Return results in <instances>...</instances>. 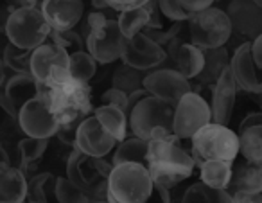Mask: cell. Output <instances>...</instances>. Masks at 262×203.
<instances>
[{"instance_id":"obj_32","label":"cell","mask_w":262,"mask_h":203,"mask_svg":"<svg viewBox=\"0 0 262 203\" xmlns=\"http://www.w3.org/2000/svg\"><path fill=\"white\" fill-rule=\"evenodd\" d=\"M54 196L59 203H92L95 201L86 191L77 187L67 176H59L54 180Z\"/></svg>"},{"instance_id":"obj_39","label":"cell","mask_w":262,"mask_h":203,"mask_svg":"<svg viewBox=\"0 0 262 203\" xmlns=\"http://www.w3.org/2000/svg\"><path fill=\"white\" fill-rule=\"evenodd\" d=\"M16 124H18V115L13 112L11 105L2 94L0 95V131H9Z\"/></svg>"},{"instance_id":"obj_5","label":"cell","mask_w":262,"mask_h":203,"mask_svg":"<svg viewBox=\"0 0 262 203\" xmlns=\"http://www.w3.org/2000/svg\"><path fill=\"white\" fill-rule=\"evenodd\" d=\"M49 99H51V110L59 124L83 120L95 110L92 105L90 85L74 79L72 76L49 88Z\"/></svg>"},{"instance_id":"obj_28","label":"cell","mask_w":262,"mask_h":203,"mask_svg":"<svg viewBox=\"0 0 262 203\" xmlns=\"http://www.w3.org/2000/svg\"><path fill=\"white\" fill-rule=\"evenodd\" d=\"M182 203H233V199L226 189H212L203 181H196L183 192Z\"/></svg>"},{"instance_id":"obj_29","label":"cell","mask_w":262,"mask_h":203,"mask_svg":"<svg viewBox=\"0 0 262 203\" xmlns=\"http://www.w3.org/2000/svg\"><path fill=\"white\" fill-rule=\"evenodd\" d=\"M147 72L139 69H133V67L126 65H119L113 72L112 77V88H117V90L124 92V94H133V92L144 88V77H146Z\"/></svg>"},{"instance_id":"obj_16","label":"cell","mask_w":262,"mask_h":203,"mask_svg":"<svg viewBox=\"0 0 262 203\" xmlns=\"http://www.w3.org/2000/svg\"><path fill=\"white\" fill-rule=\"evenodd\" d=\"M164 49L167 52V59L172 62V67H169V69L178 70L189 81L200 76V72L205 67V51L198 49L190 42H183L180 36L169 42Z\"/></svg>"},{"instance_id":"obj_21","label":"cell","mask_w":262,"mask_h":203,"mask_svg":"<svg viewBox=\"0 0 262 203\" xmlns=\"http://www.w3.org/2000/svg\"><path fill=\"white\" fill-rule=\"evenodd\" d=\"M45 88L47 87L38 83L31 74H15V76L6 83L4 97L8 99V103L11 105L13 112L18 115L22 106L26 105V103L33 101L34 97H38Z\"/></svg>"},{"instance_id":"obj_23","label":"cell","mask_w":262,"mask_h":203,"mask_svg":"<svg viewBox=\"0 0 262 203\" xmlns=\"http://www.w3.org/2000/svg\"><path fill=\"white\" fill-rule=\"evenodd\" d=\"M228 189H232V192H262V164H255L250 160L233 164Z\"/></svg>"},{"instance_id":"obj_38","label":"cell","mask_w":262,"mask_h":203,"mask_svg":"<svg viewBox=\"0 0 262 203\" xmlns=\"http://www.w3.org/2000/svg\"><path fill=\"white\" fill-rule=\"evenodd\" d=\"M158 8L164 13L165 18H169L171 22H187V20L192 16V13H189L182 6L180 0H157Z\"/></svg>"},{"instance_id":"obj_15","label":"cell","mask_w":262,"mask_h":203,"mask_svg":"<svg viewBox=\"0 0 262 203\" xmlns=\"http://www.w3.org/2000/svg\"><path fill=\"white\" fill-rule=\"evenodd\" d=\"M119 142L102 128V124L97 120V117L92 115L84 117L83 123L79 124L76 133V144L74 149L84 153L88 156H95V158H104L106 155L117 148Z\"/></svg>"},{"instance_id":"obj_45","label":"cell","mask_w":262,"mask_h":203,"mask_svg":"<svg viewBox=\"0 0 262 203\" xmlns=\"http://www.w3.org/2000/svg\"><path fill=\"white\" fill-rule=\"evenodd\" d=\"M146 203H171V192L164 185L155 184L153 194H151V198Z\"/></svg>"},{"instance_id":"obj_11","label":"cell","mask_w":262,"mask_h":203,"mask_svg":"<svg viewBox=\"0 0 262 203\" xmlns=\"http://www.w3.org/2000/svg\"><path fill=\"white\" fill-rule=\"evenodd\" d=\"M18 128L26 133V137L51 138L58 133L59 123L51 110L49 88H45L38 97L26 103L18 112Z\"/></svg>"},{"instance_id":"obj_4","label":"cell","mask_w":262,"mask_h":203,"mask_svg":"<svg viewBox=\"0 0 262 203\" xmlns=\"http://www.w3.org/2000/svg\"><path fill=\"white\" fill-rule=\"evenodd\" d=\"M172 117H174V105L162 101L155 95L144 97L127 113L131 133L147 142L174 133Z\"/></svg>"},{"instance_id":"obj_49","label":"cell","mask_w":262,"mask_h":203,"mask_svg":"<svg viewBox=\"0 0 262 203\" xmlns=\"http://www.w3.org/2000/svg\"><path fill=\"white\" fill-rule=\"evenodd\" d=\"M9 166H11V158H9L4 146L0 144V171L6 169V167H9Z\"/></svg>"},{"instance_id":"obj_37","label":"cell","mask_w":262,"mask_h":203,"mask_svg":"<svg viewBox=\"0 0 262 203\" xmlns=\"http://www.w3.org/2000/svg\"><path fill=\"white\" fill-rule=\"evenodd\" d=\"M49 38H51L52 42H56L58 45H61L69 54L79 52V51H86L83 34H79L74 29L72 31H52Z\"/></svg>"},{"instance_id":"obj_35","label":"cell","mask_w":262,"mask_h":203,"mask_svg":"<svg viewBox=\"0 0 262 203\" xmlns=\"http://www.w3.org/2000/svg\"><path fill=\"white\" fill-rule=\"evenodd\" d=\"M31 54L33 51L8 44L2 52V63L15 74H31Z\"/></svg>"},{"instance_id":"obj_12","label":"cell","mask_w":262,"mask_h":203,"mask_svg":"<svg viewBox=\"0 0 262 203\" xmlns=\"http://www.w3.org/2000/svg\"><path fill=\"white\" fill-rule=\"evenodd\" d=\"M120 59L133 69L147 72V70L160 69L167 62V52L160 44L151 40L147 34L139 33L131 38H124Z\"/></svg>"},{"instance_id":"obj_22","label":"cell","mask_w":262,"mask_h":203,"mask_svg":"<svg viewBox=\"0 0 262 203\" xmlns=\"http://www.w3.org/2000/svg\"><path fill=\"white\" fill-rule=\"evenodd\" d=\"M26 173L20 167H6L0 171V203H26L27 198Z\"/></svg>"},{"instance_id":"obj_47","label":"cell","mask_w":262,"mask_h":203,"mask_svg":"<svg viewBox=\"0 0 262 203\" xmlns=\"http://www.w3.org/2000/svg\"><path fill=\"white\" fill-rule=\"evenodd\" d=\"M251 56H253V62L257 65V69L262 72V34L251 42Z\"/></svg>"},{"instance_id":"obj_27","label":"cell","mask_w":262,"mask_h":203,"mask_svg":"<svg viewBox=\"0 0 262 203\" xmlns=\"http://www.w3.org/2000/svg\"><path fill=\"white\" fill-rule=\"evenodd\" d=\"M142 164L147 167V140L140 137H127L122 142H119L113 153V162L112 166H119V164Z\"/></svg>"},{"instance_id":"obj_24","label":"cell","mask_w":262,"mask_h":203,"mask_svg":"<svg viewBox=\"0 0 262 203\" xmlns=\"http://www.w3.org/2000/svg\"><path fill=\"white\" fill-rule=\"evenodd\" d=\"M94 115L97 117V120L102 124V128H104L117 142H122L124 138H127L129 119H127V113L124 112V110L115 108V106L101 105L94 110Z\"/></svg>"},{"instance_id":"obj_26","label":"cell","mask_w":262,"mask_h":203,"mask_svg":"<svg viewBox=\"0 0 262 203\" xmlns=\"http://www.w3.org/2000/svg\"><path fill=\"white\" fill-rule=\"evenodd\" d=\"M200 181L212 189H228L232 180V162L226 160H203L200 164Z\"/></svg>"},{"instance_id":"obj_50","label":"cell","mask_w":262,"mask_h":203,"mask_svg":"<svg viewBox=\"0 0 262 203\" xmlns=\"http://www.w3.org/2000/svg\"><path fill=\"white\" fill-rule=\"evenodd\" d=\"M4 83H6V67L2 63V58H0V88L4 87Z\"/></svg>"},{"instance_id":"obj_36","label":"cell","mask_w":262,"mask_h":203,"mask_svg":"<svg viewBox=\"0 0 262 203\" xmlns=\"http://www.w3.org/2000/svg\"><path fill=\"white\" fill-rule=\"evenodd\" d=\"M54 180L56 178L51 173H41L31 178L26 203H49V191L54 189Z\"/></svg>"},{"instance_id":"obj_10","label":"cell","mask_w":262,"mask_h":203,"mask_svg":"<svg viewBox=\"0 0 262 203\" xmlns=\"http://www.w3.org/2000/svg\"><path fill=\"white\" fill-rule=\"evenodd\" d=\"M212 123L210 103L198 92L185 94L174 106L172 117V131L182 140H190L196 131Z\"/></svg>"},{"instance_id":"obj_48","label":"cell","mask_w":262,"mask_h":203,"mask_svg":"<svg viewBox=\"0 0 262 203\" xmlns=\"http://www.w3.org/2000/svg\"><path fill=\"white\" fill-rule=\"evenodd\" d=\"M262 124V112H253V113H248L239 124V131L246 130V128H251V126H258Z\"/></svg>"},{"instance_id":"obj_3","label":"cell","mask_w":262,"mask_h":203,"mask_svg":"<svg viewBox=\"0 0 262 203\" xmlns=\"http://www.w3.org/2000/svg\"><path fill=\"white\" fill-rule=\"evenodd\" d=\"M155 181L142 164H119L108 176L106 199L110 203H146L151 198Z\"/></svg>"},{"instance_id":"obj_20","label":"cell","mask_w":262,"mask_h":203,"mask_svg":"<svg viewBox=\"0 0 262 203\" xmlns=\"http://www.w3.org/2000/svg\"><path fill=\"white\" fill-rule=\"evenodd\" d=\"M56 67H67L69 69V52L49 38L40 47L34 49L33 54H31V76L38 83L45 85L49 74Z\"/></svg>"},{"instance_id":"obj_40","label":"cell","mask_w":262,"mask_h":203,"mask_svg":"<svg viewBox=\"0 0 262 203\" xmlns=\"http://www.w3.org/2000/svg\"><path fill=\"white\" fill-rule=\"evenodd\" d=\"M101 105L115 106V108H120L127 113V94L117 90V88H110L101 95Z\"/></svg>"},{"instance_id":"obj_25","label":"cell","mask_w":262,"mask_h":203,"mask_svg":"<svg viewBox=\"0 0 262 203\" xmlns=\"http://www.w3.org/2000/svg\"><path fill=\"white\" fill-rule=\"evenodd\" d=\"M228 67H230V56L226 47L205 51V67L200 72V76L196 77L198 83L205 85V87H212L214 83H217V79L223 76V72Z\"/></svg>"},{"instance_id":"obj_9","label":"cell","mask_w":262,"mask_h":203,"mask_svg":"<svg viewBox=\"0 0 262 203\" xmlns=\"http://www.w3.org/2000/svg\"><path fill=\"white\" fill-rule=\"evenodd\" d=\"M4 31L9 44L27 51H34L36 47H40L43 42L49 40L52 33L40 8H26L11 13L6 20Z\"/></svg>"},{"instance_id":"obj_33","label":"cell","mask_w":262,"mask_h":203,"mask_svg":"<svg viewBox=\"0 0 262 203\" xmlns=\"http://www.w3.org/2000/svg\"><path fill=\"white\" fill-rule=\"evenodd\" d=\"M69 70L74 79L88 83L97 72V62L86 51L72 52V54H69Z\"/></svg>"},{"instance_id":"obj_17","label":"cell","mask_w":262,"mask_h":203,"mask_svg":"<svg viewBox=\"0 0 262 203\" xmlns=\"http://www.w3.org/2000/svg\"><path fill=\"white\" fill-rule=\"evenodd\" d=\"M230 70L237 88L248 94H262V72L257 69L251 56V44L244 42L235 49L230 59Z\"/></svg>"},{"instance_id":"obj_14","label":"cell","mask_w":262,"mask_h":203,"mask_svg":"<svg viewBox=\"0 0 262 203\" xmlns=\"http://www.w3.org/2000/svg\"><path fill=\"white\" fill-rule=\"evenodd\" d=\"M226 15L232 24V36L239 38L241 44H251L262 34V9L253 0H232Z\"/></svg>"},{"instance_id":"obj_8","label":"cell","mask_w":262,"mask_h":203,"mask_svg":"<svg viewBox=\"0 0 262 203\" xmlns=\"http://www.w3.org/2000/svg\"><path fill=\"white\" fill-rule=\"evenodd\" d=\"M190 44L201 51L225 47L232 38V24L226 11L217 8H207L198 11L189 20Z\"/></svg>"},{"instance_id":"obj_31","label":"cell","mask_w":262,"mask_h":203,"mask_svg":"<svg viewBox=\"0 0 262 203\" xmlns=\"http://www.w3.org/2000/svg\"><path fill=\"white\" fill-rule=\"evenodd\" d=\"M117 24H119V29L124 38L135 36V34L142 33L147 27V24H149V9L146 6H142V8L127 9V11L119 13Z\"/></svg>"},{"instance_id":"obj_2","label":"cell","mask_w":262,"mask_h":203,"mask_svg":"<svg viewBox=\"0 0 262 203\" xmlns=\"http://www.w3.org/2000/svg\"><path fill=\"white\" fill-rule=\"evenodd\" d=\"M83 38L86 52L97 63L108 65L120 59L124 36L117 18H110L102 11L90 13L83 24Z\"/></svg>"},{"instance_id":"obj_6","label":"cell","mask_w":262,"mask_h":203,"mask_svg":"<svg viewBox=\"0 0 262 203\" xmlns=\"http://www.w3.org/2000/svg\"><path fill=\"white\" fill-rule=\"evenodd\" d=\"M190 153L196 166L203 160H226L233 164L239 155V135L228 126L208 123L190 138Z\"/></svg>"},{"instance_id":"obj_1","label":"cell","mask_w":262,"mask_h":203,"mask_svg":"<svg viewBox=\"0 0 262 203\" xmlns=\"http://www.w3.org/2000/svg\"><path fill=\"white\" fill-rule=\"evenodd\" d=\"M147 169L155 184L171 189L192 176L196 162L174 133L147 142Z\"/></svg>"},{"instance_id":"obj_7","label":"cell","mask_w":262,"mask_h":203,"mask_svg":"<svg viewBox=\"0 0 262 203\" xmlns=\"http://www.w3.org/2000/svg\"><path fill=\"white\" fill-rule=\"evenodd\" d=\"M112 167V164H108L104 158L88 156L74 149L67 160V178L86 191L94 199H106Z\"/></svg>"},{"instance_id":"obj_53","label":"cell","mask_w":262,"mask_h":203,"mask_svg":"<svg viewBox=\"0 0 262 203\" xmlns=\"http://www.w3.org/2000/svg\"><path fill=\"white\" fill-rule=\"evenodd\" d=\"M253 2H255V4H257V6H258V8H260V9H262V0H253Z\"/></svg>"},{"instance_id":"obj_13","label":"cell","mask_w":262,"mask_h":203,"mask_svg":"<svg viewBox=\"0 0 262 203\" xmlns=\"http://www.w3.org/2000/svg\"><path fill=\"white\" fill-rule=\"evenodd\" d=\"M144 88L149 92V95H155V97L171 103L174 106L183 95L192 92L190 81L183 77L178 70L169 69V67L149 70L144 77Z\"/></svg>"},{"instance_id":"obj_46","label":"cell","mask_w":262,"mask_h":203,"mask_svg":"<svg viewBox=\"0 0 262 203\" xmlns=\"http://www.w3.org/2000/svg\"><path fill=\"white\" fill-rule=\"evenodd\" d=\"M182 2V6L187 9L189 13H198V11H203V9L207 8H212V4H214L215 0H180Z\"/></svg>"},{"instance_id":"obj_19","label":"cell","mask_w":262,"mask_h":203,"mask_svg":"<svg viewBox=\"0 0 262 203\" xmlns=\"http://www.w3.org/2000/svg\"><path fill=\"white\" fill-rule=\"evenodd\" d=\"M237 83L232 76V70L228 69L223 72V76L210 87V110H212V123L228 126L232 120L233 108L237 99Z\"/></svg>"},{"instance_id":"obj_30","label":"cell","mask_w":262,"mask_h":203,"mask_svg":"<svg viewBox=\"0 0 262 203\" xmlns=\"http://www.w3.org/2000/svg\"><path fill=\"white\" fill-rule=\"evenodd\" d=\"M239 153L244 160L262 164V124L239 131Z\"/></svg>"},{"instance_id":"obj_34","label":"cell","mask_w":262,"mask_h":203,"mask_svg":"<svg viewBox=\"0 0 262 203\" xmlns=\"http://www.w3.org/2000/svg\"><path fill=\"white\" fill-rule=\"evenodd\" d=\"M47 151V138H34V137H26L18 142V153L22 166L20 169L26 171L31 169L34 164L40 162V158L43 156V153Z\"/></svg>"},{"instance_id":"obj_44","label":"cell","mask_w":262,"mask_h":203,"mask_svg":"<svg viewBox=\"0 0 262 203\" xmlns=\"http://www.w3.org/2000/svg\"><path fill=\"white\" fill-rule=\"evenodd\" d=\"M233 203H262V192H248V191H235L230 192Z\"/></svg>"},{"instance_id":"obj_42","label":"cell","mask_w":262,"mask_h":203,"mask_svg":"<svg viewBox=\"0 0 262 203\" xmlns=\"http://www.w3.org/2000/svg\"><path fill=\"white\" fill-rule=\"evenodd\" d=\"M2 2V8H0V15L4 13V18L8 20V16L11 13L18 11V9L26 8H38L40 6V0H0Z\"/></svg>"},{"instance_id":"obj_52","label":"cell","mask_w":262,"mask_h":203,"mask_svg":"<svg viewBox=\"0 0 262 203\" xmlns=\"http://www.w3.org/2000/svg\"><path fill=\"white\" fill-rule=\"evenodd\" d=\"M92 203H110L108 199H95V201H92Z\"/></svg>"},{"instance_id":"obj_41","label":"cell","mask_w":262,"mask_h":203,"mask_svg":"<svg viewBox=\"0 0 262 203\" xmlns=\"http://www.w3.org/2000/svg\"><path fill=\"white\" fill-rule=\"evenodd\" d=\"M81 123H83V120H74V123L59 124L58 133H56V137L59 138V142H61V144H65V146H69V148H74V144H76L77 128H79Z\"/></svg>"},{"instance_id":"obj_43","label":"cell","mask_w":262,"mask_h":203,"mask_svg":"<svg viewBox=\"0 0 262 203\" xmlns=\"http://www.w3.org/2000/svg\"><path fill=\"white\" fill-rule=\"evenodd\" d=\"M106 6L113 11H127V9H137V8H142L146 6L149 0H104Z\"/></svg>"},{"instance_id":"obj_51","label":"cell","mask_w":262,"mask_h":203,"mask_svg":"<svg viewBox=\"0 0 262 203\" xmlns=\"http://www.w3.org/2000/svg\"><path fill=\"white\" fill-rule=\"evenodd\" d=\"M92 4H94V8L99 9V11H102V9H108V6H106L104 0H92Z\"/></svg>"},{"instance_id":"obj_18","label":"cell","mask_w":262,"mask_h":203,"mask_svg":"<svg viewBox=\"0 0 262 203\" xmlns=\"http://www.w3.org/2000/svg\"><path fill=\"white\" fill-rule=\"evenodd\" d=\"M38 8L52 31H72L84 16L83 0H41Z\"/></svg>"}]
</instances>
